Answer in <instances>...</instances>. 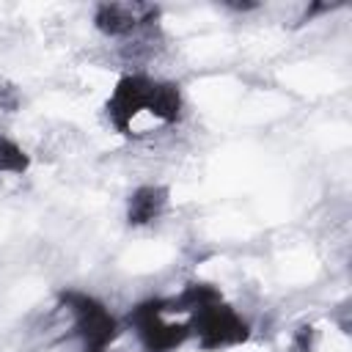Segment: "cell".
Masks as SVG:
<instances>
[{"instance_id":"cell-1","label":"cell","mask_w":352,"mask_h":352,"mask_svg":"<svg viewBox=\"0 0 352 352\" xmlns=\"http://www.w3.org/2000/svg\"><path fill=\"white\" fill-rule=\"evenodd\" d=\"M63 305L72 314V327L88 352H107L113 338L118 336V322L107 311L104 302L85 292H66Z\"/></svg>"},{"instance_id":"cell-2","label":"cell","mask_w":352,"mask_h":352,"mask_svg":"<svg viewBox=\"0 0 352 352\" xmlns=\"http://www.w3.org/2000/svg\"><path fill=\"white\" fill-rule=\"evenodd\" d=\"M248 322L223 300L192 316V336L204 349H228L248 338Z\"/></svg>"},{"instance_id":"cell-3","label":"cell","mask_w":352,"mask_h":352,"mask_svg":"<svg viewBox=\"0 0 352 352\" xmlns=\"http://www.w3.org/2000/svg\"><path fill=\"white\" fill-rule=\"evenodd\" d=\"M157 14L148 3H102L94 8V28L107 38H132L151 28Z\"/></svg>"},{"instance_id":"cell-4","label":"cell","mask_w":352,"mask_h":352,"mask_svg":"<svg viewBox=\"0 0 352 352\" xmlns=\"http://www.w3.org/2000/svg\"><path fill=\"white\" fill-rule=\"evenodd\" d=\"M168 206V192L157 184H143L129 195V209H126V220L132 226H148L154 220L162 217Z\"/></svg>"},{"instance_id":"cell-5","label":"cell","mask_w":352,"mask_h":352,"mask_svg":"<svg viewBox=\"0 0 352 352\" xmlns=\"http://www.w3.org/2000/svg\"><path fill=\"white\" fill-rule=\"evenodd\" d=\"M28 154L19 143L0 135V173H25L28 170Z\"/></svg>"}]
</instances>
